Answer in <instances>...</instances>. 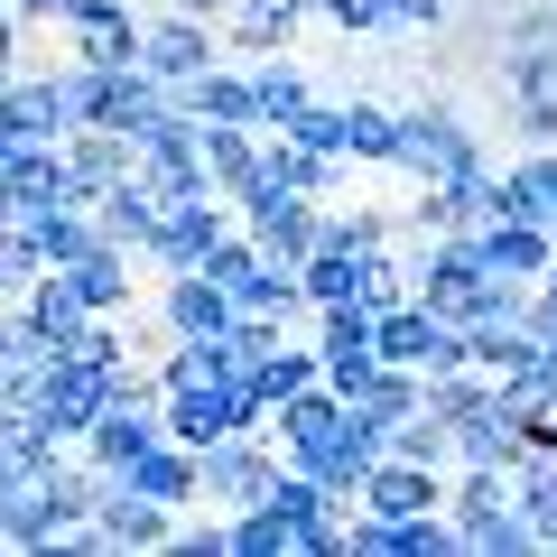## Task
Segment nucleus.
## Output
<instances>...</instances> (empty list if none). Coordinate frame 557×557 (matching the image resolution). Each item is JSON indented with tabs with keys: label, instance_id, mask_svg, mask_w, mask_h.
I'll use <instances>...</instances> for the list:
<instances>
[{
	"label": "nucleus",
	"instance_id": "2",
	"mask_svg": "<svg viewBox=\"0 0 557 557\" xmlns=\"http://www.w3.org/2000/svg\"><path fill=\"white\" fill-rule=\"evenodd\" d=\"M446 520H456V539H465L474 557H502V548H548V539H539V520L520 511L511 474H493V465H465V474H456V493H446Z\"/></svg>",
	"mask_w": 557,
	"mask_h": 557
},
{
	"label": "nucleus",
	"instance_id": "8",
	"mask_svg": "<svg viewBox=\"0 0 557 557\" xmlns=\"http://www.w3.org/2000/svg\"><path fill=\"white\" fill-rule=\"evenodd\" d=\"M139 65L177 94V84H196V75H214L223 65V47H214V20H186V10H159L149 20V38H139Z\"/></svg>",
	"mask_w": 557,
	"mask_h": 557
},
{
	"label": "nucleus",
	"instance_id": "40",
	"mask_svg": "<svg viewBox=\"0 0 557 557\" xmlns=\"http://www.w3.org/2000/svg\"><path fill=\"white\" fill-rule=\"evenodd\" d=\"M539 446H557V409H548V428H539Z\"/></svg>",
	"mask_w": 557,
	"mask_h": 557
},
{
	"label": "nucleus",
	"instance_id": "37",
	"mask_svg": "<svg viewBox=\"0 0 557 557\" xmlns=\"http://www.w3.org/2000/svg\"><path fill=\"white\" fill-rule=\"evenodd\" d=\"M520 317H530L539 335H557V270H548V278H539V288H530V307H520Z\"/></svg>",
	"mask_w": 557,
	"mask_h": 557
},
{
	"label": "nucleus",
	"instance_id": "33",
	"mask_svg": "<svg viewBox=\"0 0 557 557\" xmlns=\"http://www.w3.org/2000/svg\"><path fill=\"white\" fill-rule=\"evenodd\" d=\"M288 139H307V149H344V102H307V112L288 121Z\"/></svg>",
	"mask_w": 557,
	"mask_h": 557
},
{
	"label": "nucleus",
	"instance_id": "10",
	"mask_svg": "<svg viewBox=\"0 0 557 557\" xmlns=\"http://www.w3.org/2000/svg\"><path fill=\"white\" fill-rule=\"evenodd\" d=\"M149 446H168V409H131V399H112V409L94 418V437H84V456L102 465V474H131Z\"/></svg>",
	"mask_w": 557,
	"mask_h": 557
},
{
	"label": "nucleus",
	"instance_id": "6",
	"mask_svg": "<svg viewBox=\"0 0 557 557\" xmlns=\"http://www.w3.org/2000/svg\"><path fill=\"white\" fill-rule=\"evenodd\" d=\"M20 409H47V428H57L65 446H84V437H94V418L112 409V372L84 362V354H57L38 372V399H20Z\"/></svg>",
	"mask_w": 557,
	"mask_h": 557
},
{
	"label": "nucleus",
	"instance_id": "27",
	"mask_svg": "<svg viewBox=\"0 0 557 557\" xmlns=\"http://www.w3.org/2000/svg\"><path fill=\"white\" fill-rule=\"evenodd\" d=\"M317 381H325V354H317V344H307V354H298V344H278V354L260 362V399H270V418L288 409L298 391H317Z\"/></svg>",
	"mask_w": 557,
	"mask_h": 557
},
{
	"label": "nucleus",
	"instance_id": "9",
	"mask_svg": "<svg viewBox=\"0 0 557 557\" xmlns=\"http://www.w3.org/2000/svg\"><path fill=\"white\" fill-rule=\"evenodd\" d=\"M362 511L381 520H418V511H446V465H409V456H381L372 483H362Z\"/></svg>",
	"mask_w": 557,
	"mask_h": 557
},
{
	"label": "nucleus",
	"instance_id": "30",
	"mask_svg": "<svg viewBox=\"0 0 557 557\" xmlns=\"http://www.w3.org/2000/svg\"><path fill=\"white\" fill-rule=\"evenodd\" d=\"M139 38H149V20H121V28H94V38H65V57H84V65H139Z\"/></svg>",
	"mask_w": 557,
	"mask_h": 557
},
{
	"label": "nucleus",
	"instance_id": "39",
	"mask_svg": "<svg viewBox=\"0 0 557 557\" xmlns=\"http://www.w3.org/2000/svg\"><path fill=\"white\" fill-rule=\"evenodd\" d=\"M168 10H186V20H233V0H168Z\"/></svg>",
	"mask_w": 557,
	"mask_h": 557
},
{
	"label": "nucleus",
	"instance_id": "24",
	"mask_svg": "<svg viewBox=\"0 0 557 557\" xmlns=\"http://www.w3.org/2000/svg\"><path fill=\"white\" fill-rule=\"evenodd\" d=\"M511 493H520V511L539 520V539L557 548V446H530V456L511 465Z\"/></svg>",
	"mask_w": 557,
	"mask_h": 557
},
{
	"label": "nucleus",
	"instance_id": "31",
	"mask_svg": "<svg viewBox=\"0 0 557 557\" xmlns=\"http://www.w3.org/2000/svg\"><path fill=\"white\" fill-rule=\"evenodd\" d=\"M502 94H557V47H502Z\"/></svg>",
	"mask_w": 557,
	"mask_h": 557
},
{
	"label": "nucleus",
	"instance_id": "5",
	"mask_svg": "<svg viewBox=\"0 0 557 557\" xmlns=\"http://www.w3.org/2000/svg\"><path fill=\"white\" fill-rule=\"evenodd\" d=\"M0 205H10V223L47 214V205H84L65 139H10V149H0Z\"/></svg>",
	"mask_w": 557,
	"mask_h": 557
},
{
	"label": "nucleus",
	"instance_id": "18",
	"mask_svg": "<svg viewBox=\"0 0 557 557\" xmlns=\"http://www.w3.org/2000/svg\"><path fill=\"white\" fill-rule=\"evenodd\" d=\"M75 298L94 307V317H131V251H121V242H102V251H84L75 270Z\"/></svg>",
	"mask_w": 557,
	"mask_h": 557
},
{
	"label": "nucleus",
	"instance_id": "23",
	"mask_svg": "<svg viewBox=\"0 0 557 557\" xmlns=\"http://www.w3.org/2000/svg\"><path fill=\"white\" fill-rule=\"evenodd\" d=\"M298 288H307V307H354V288H362V251H307L298 260Z\"/></svg>",
	"mask_w": 557,
	"mask_h": 557
},
{
	"label": "nucleus",
	"instance_id": "17",
	"mask_svg": "<svg viewBox=\"0 0 557 557\" xmlns=\"http://www.w3.org/2000/svg\"><path fill=\"white\" fill-rule=\"evenodd\" d=\"M502 214H530V223L557 233V149H520L502 168Z\"/></svg>",
	"mask_w": 557,
	"mask_h": 557
},
{
	"label": "nucleus",
	"instance_id": "21",
	"mask_svg": "<svg viewBox=\"0 0 557 557\" xmlns=\"http://www.w3.org/2000/svg\"><path fill=\"white\" fill-rule=\"evenodd\" d=\"M437 205H446V233H483V223H502V177L493 168H465V177L437 186Z\"/></svg>",
	"mask_w": 557,
	"mask_h": 557
},
{
	"label": "nucleus",
	"instance_id": "20",
	"mask_svg": "<svg viewBox=\"0 0 557 557\" xmlns=\"http://www.w3.org/2000/svg\"><path fill=\"white\" fill-rule=\"evenodd\" d=\"M0 446H10L0 474H20V483H47V474L65 465V437L47 428V409H10V437H0Z\"/></svg>",
	"mask_w": 557,
	"mask_h": 557
},
{
	"label": "nucleus",
	"instance_id": "1",
	"mask_svg": "<svg viewBox=\"0 0 557 557\" xmlns=\"http://www.w3.org/2000/svg\"><path fill=\"white\" fill-rule=\"evenodd\" d=\"M94 121V65H75L65 57L57 75H10V102H0V149L10 139H65V131H84Z\"/></svg>",
	"mask_w": 557,
	"mask_h": 557
},
{
	"label": "nucleus",
	"instance_id": "7",
	"mask_svg": "<svg viewBox=\"0 0 557 557\" xmlns=\"http://www.w3.org/2000/svg\"><path fill=\"white\" fill-rule=\"evenodd\" d=\"M233 223H242V205L214 196V186H205V196H177V205H168V223H159V242H149L139 260H159L168 278H177V270H205V251H214Z\"/></svg>",
	"mask_w": 557,
	"mask_h": 557
},
{
	"label": "nucleus",
	"instance_id": "36",
	"mask_svg": "<svg viewBox=\"0 0 557 557\" xmlns=\"http://www.w3.org/2000/svg\"><path fill=\"white\" fill-rule=\"evenodd\" d=\"M391 28H446V0H391Z\"/></svg>",
	"mask_w": 557,
	"mask_h": 557
},
{
	"label": "nucleus",
	"instance_id": "35",
	"mask_svg": "<svg viewBox=\"0 0 557 557\" xmlns=\"http://www.w3.org/2000/svg\"><path fill=\"white\" fill-rule=\"evenodd\" d=\"M317 10L335 28H354V38H362V28H391V0H317Z\"/></svg>",
	"mask_w": 557,
	"mask_h": 557
},
{
	"label": "nucleus",
	"instance_id": "12",
	"mask_svg": "<svg viewBox=\"0 0 557 557\" xmlns=\"http://www.w3.org/2000/svg\"><path fill=\"white\" fill-rule=\"evenodd\" d=\"M0 539H10L20 557H57L65 548V520H57V502H47V483L0 474Z\"/></svg>",
	"mask_w": 557,
	"mask_h": 557
},
{
	"label": "nucleus",
	"instance_id": "34",
	"mask_svg": "<svg viewBox=\"0 0 557 557\" xmlns=\"http://www.w3.org/2000/svg\"><path fill=\"white\" fill-rule=\"evenodd\" d=\"M121 20H131V0H75V10H65V38H94V28H121Z\"/></svg>",
	"mask_w": 557,
	"mask_h": 557
},
{
	"label": "nucleus",
	"instance_id": "22",
	"mask_svg": "<svg viewBox=\"0 0 557 557\" xmlns=\"http://www.w3.org/2000/svg\"><path fill=\"white\" fill-rule=\"evenodd\" d=\"M251 75H260V131H288V121L317 102V84H307L288 57H251Z\"/></svg>",
	"mask_w": 557,
	"mask_h": 557
},
{
	"label": "nucleus",
	"instance_id": "25",
	"mask_svg": "<svg viewBox=\"0 0 557 557\" xmlns=\"http://www.w3.org/2000/svg\"><path fill=\"white\" fill-rule=\"evenodd\" d=\"M399 149V112H381V102H344V159L354 168H391Z\"/></svg>",
	"mask_w": 557,
	"mask_h": 557
},
{
	"label": "nucleus",
	"instance_id": "32",
	"mask_svg": "<svg viewBox=\"0 0 557 557\" xmlns=\"http://www.w3.org/2000/svg\"><path fill=\"white\" fill-rule=\"evenodd\" d=\"M511 131L520 149H557V94H511Z\"/></svg>",
	"mask_w": 557,
	"mask_h": 557
},
{
	"label": "nucleus",
	"instance_id": "11",
	"mask_svg": "<svg viewBox=\"0 0 557 557\" xmlns=\"http://www.w3.org/2000/svg\"><path fill=\"white\" fill-rule=\"evenodd\" d=\"M65 159H75L84 205H102L121 177H139V139H131V131H102V121H84V131H65Z\"/></svg>",
	"mask_w": 557,
	"mask_h": 557
},
{
	"label": "nucleus",
	"instance_id": "28",
	"mask_svg": "<svg viewBox=\"0 0 557 557\" xmlns=\"http://www.w3.org/2000/svg\"><path fill=\"white\" fill-rule=\"evenodd\" d=\"M325 242H335V251H391L399 242V214H381V205H354V214H335V205H325Z\"/></svg>",
	"mask_w": 557,
	"mask_h": 557
},
{
	"label": "nucleus",
	"instance_id": "14",
	"mask_svg": "<svg viewBox=\"0 0 557 557\" xmlns=\"http://www.w3.org/2000/svg\"><path fill=\"white\" fill-rule=\"evenodd\" d=\"M260 168H270V131H251V121H205V177H214V196H242Z\"/></svg>",
	"mask_w": 557,
	"mask_h": 557
},
{
	"label": "nucleus",
	"instance_id": "29",
	"mask_svg": "<svg viewBox=\"0 0 557 557\" xmlns=\"http://www.w3.org/2000/svg\"><path fill=\"white\" fill-rule=\"evenodd\" d=\"M0 270H10V298H28L38 278H57V260H47L38 223H10V251H0Z\"/></svg>",
	"mask_w": 557,
	"mask_h": 557
},
{
	"label": "nucleus",
	"instance_id": "26",
	"mask_svg": "<svg viewBox=\"0 0 557 557\" xmlns=\"http://www.w3.org/2000/svg\"><path fill=\"white\" fill-rule=\"evenodd\" d=\"M233 557H298V530H288V511L270 493L251 511H233Z\"/></svg>",
	"mask_w": 557,
	"mask_h": 557
},
{
	"label": "nucleus",
	"instance_id": "3",
	"mask_svg": "<svg viewBox=\"0 0 557 557\" xmlns=\"http://www.w3.org/2000/svg\"><path fill=\"white\" fill-rule=\"evenodd\" d=\"M233 205H242V233H251L270 260H288V270H298L307 251H325V196H307V186H278L270 168H260Z\"/></svg>",
	"mask_w": 557,
	"mask_h": 557
},
{
	"label": "nucleus",
	"instance_id": "16",
	"mask_svg": "<svg viewBox=\"0 0 557 557\" xmlns=\"http://www.w3.org/2000/svg\"><path fill=\"white\" fill-rule=\"evenodd\" d=\"M159 223H168V196L149 177H121L112 196H102V233L121 242V251H149V242H159Z\"/></svg>",
	"mask_w": 557,
	"mask_h": 557
},
{
	"label": "nucleus",
	"instance_id": "13",
	"mask_svg": "<svg viewBox=\"0 0 557 557\" xmlns=\"http://www.w3.org/2000/svg\"><path fill=\"white\" fill-rule=\"evenodd\" d=\"M307 10H317V0H233L223 38H233V57H288V38L307 28Z\"/></svg>",
	"mask_w": 557,
	"mask_h": 557
},
{
	"label": "nucleus",
	"instance_id": "38",
	"mask_svg": "<svg viewBox=\"0 0 557 557\" xmlns=\"http://www.w3.org/2000/svg\"><path fill=\"white\" fill-rule=\"evenodd\" d=\"M65 10H75V0H10V20H20V28H38V20H65Z\"/></svg>",
	"mask_w": 557,
	"mask_h": 557
},
{
	"label": "nucleus",
	"instance_id": "15",
	"mask_svg": "<svg viewBox=\"0 0 557 557\" xmlns=\"http://www.w3.org/2000/svg\"><path fill=\"white\" fill-rule=\"evenodd\" d=\"M177 102L196 121H251V131H260V75H251V57L214 65V75H196V84H177Z\"/></svg>",
	"mask_w": 557,
	"mask_h": 557
},
{
	"label": "nucleus",
	"instance_id": "19",
	"mask_svg": "<svg viewBox=\"0 0 557 557\" xmlns=\"http://www.w3.org/2000/svg\"><path fill=\"white\" fill-rule=\"evenodd\" d=\"M344 149H307V139H288V131H270V177L278 186H307V196H335L344 186Z\"/></svg>",
	"mask_w": 557,
	"mask_h": 557
},
{
	"label": "nucleus",
	"instance_id": "4",
	"mask_svg": "<svg viewBox=\"0 0 557 557\" xmlns=\"http://www.w3.org/2000/svg\"><path fill=\"white\" fill-rule=\"evenodd\" d=\"M391 168L409 186H446L465 177V168H483V139L465 131V112H446V102H418V112H399V149Z\"/></svg>",
	"mask_w": 557,
	"mask_h": 557
}]
</instances>
